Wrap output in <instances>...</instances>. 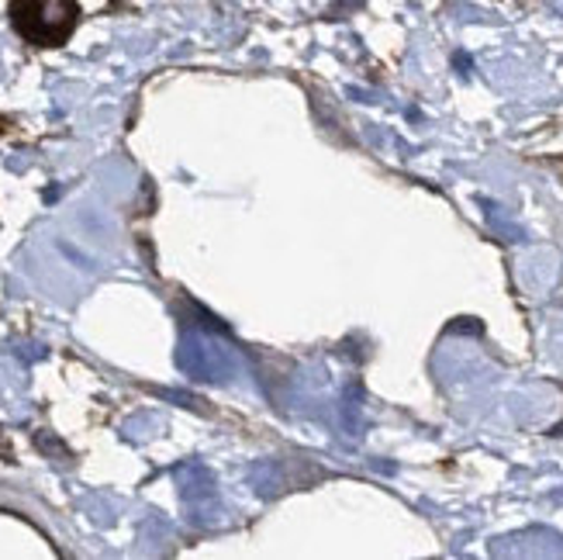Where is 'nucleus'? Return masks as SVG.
Listing matches in <instances>:
<instances>
[{
	"instance_id": "1",
	"label": "nucleus",
	"mask_w": 563,
	"mask_h": 560,
	"mask_svg": "<svg viewBox=\"0 0 563 560\" xmlns=\"http://www.w3.org/2000/svg\"><path fill=\"white\" fill-rule=\"evenodd\" d=\"M80 21L77 0H11V24L32 45H63Z\"/></svg>"
}]
</instances>
